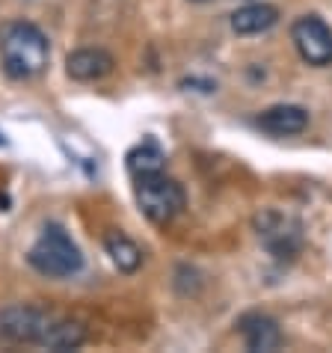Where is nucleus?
<instances>
[{
    "label": "nucleus",
    "instance_id": "9b49d317",
    "mask_svg": "<svg viewBox=\"0 0 332 353\" xmlns=\"http://www.w3.org/2000/svg\"><path fill=\"white\" fill-rule=\"evenodd\" d=\"M104 247H107V256H110V261H113L122 273L140 270V264H143V250L136 247V243L128 238V234L110 232V234L104 238Z\"/></svg>",
    "mask_w": 332,
    "mask_h": 353
},
{
    "label": "nucleus",
    "instance_id": "ddd939ff",
    "mask_svg": "<svg viewBox=\"0 0 332 353\" xmlns=\"http://www.w3.org/2000/svg\"><path fill=\"white\" fill-rule=\"evenodd\" d=\"M163 152H160V145L154 143V140H145L140 143L136 149L128 152V172L134 175H145V172H160L163 170Z\"/></svg>",
    "mask_w": 332,
    "mask_h": 353
},
{
    "label": "nucleus",
    "instance_id": "423d86ee",
    "mask_svg": "<svg viewBox=\"0 0 332 353\" xmlns=\"http://www.w3.org/2000/svg\"><path fill=\"white\" fill-rule=\"evenodd\" d=\"M256 229L261 234V241H264V247L276 259H291L302 243L300 223H294L279 211H264L261 217H256Z\"/></svg>",
    "mask_w": 332,
    "mask_h": 353
},
{
    "label": "nucleus",
    "instance_id": "9d476101",
    "mask_svg": "<svg viewBox=\"0 0 332 353\" xmlns=\"http://www.w3.org/2000/svg\"><path fill=\"white\" fill-rule=\"evenodd\" d=\"M279 21V9L270 3H249L231 15V30L238 36H256Z\"/></svg>",
    "mask_w": 332,
    "mask_h": 353
},
{
    "label": "nucleus",
    "instance_id": "6e6552de",
    "mask_svg": "<svg viewBox=\"0 0 332 353\" xmlns=\"http://www.w3.org/2000/svg\"><path fill=\"white\" fill-rule=\"evenodd\" d=\"M258 128L273 137H294L309 128V113L297 104H276L267 107L264 113H258Z\"/></svg>",
    "mask_w": 332,
    "mask_h": 353
},
{
    "label": "nucleus",
    "instance_id": "f8f14e48",
    "mask_svg": "<svg viewBox=\"0 0 332 353\" xmlns=\"http://www.w3.org/2000/svg\"><path fill=\"white\" fill-rule=\"evenodd\" d=\"M83 341H86L83 323L56 315V321L51 323V330H48V336L42 341V347H48V350H77Z\"/></svg>",
    "mask_w": 332,
    "mask_h": 353
},
{
    "label": "nucleus",
    "instance_id": "f257e3e1",
    "mask_svg": "<svg viewBox=\"0 0 332 353\" xmlns=\"http://www.w3.org/2000/svg\"><path fill=\"white\" fill-rule=\"evenodd\" d=\"M0 60L12 81H30L42 74L51 60L48 36L30 21H9L0 30Z\"/></svg>",
    "mask_w": 332,
    "mask_h": 353
},
{
    "label": "nucleus",
    "instance_id": "39448f33",
    "mask_svg": "<svg viewBox=\"0 0 332 353\" xmlns=\"http://www.w3.org/2000/svg\"><path fill=\"white\" fill-rule=\"evenodd\" d=\"M291 39H294L297 54L309 65L324 68L332 63V30L324 18L318 15H302L291 27Z\"/></svg>",
    "mask_w": 332,
    "mask_h": 353
},
{
    "label": "nucleus",
    "instance_id": "0eeeda50",
    "mask_svg": "<svg viewBox=\"0 0 332 353\" xmlns=\"http://www.w3.org/2000/svg\"><path fill=\"white\" fill-rule=\"evenodd\" d=\"M65 72L72 81H81V83L101 81V77H107L113 72V57L107 51H101V48H81V51L68 54Z\"/></svg>",
    "mask_w": 332,
    "mask_h": 353
},
{
    "label": "nucleus",
    "instance_id": "20e7f679",
    "mask_svg": "<svg viewBox=\"0 0 332 353\" xmlns=\"http://www.w3.org/2000/svg\"><path fill=\"white\" fill-rule=\"evenodd\" d=\"M54 321V312L36 306H9L0 312V336L18 345H42Z\"/></svg>",
    "mask_w": 332,
    "mask_h": 353
},
{
    "label": "nucleus",
    "instance_id": "7ed1b4c3",
    "mask_svg": "<svg viewBox=\"0 0 332 353\" xmlns=\"http://www.w3.org/2000/svg\"><path fill=\"white\" fill-rule=\"evenodd\" d=\"M134 196L140 211L145 214V220L154 225H166L172 223L187 205L184 188L175 179H169L163 170L160 172H145L134 179Z\"/></svg>",
    "mask_w": 332,
    "mask_h": 353
},
{
    "label": "nucleus",
    "instance_id": "2eb2a0df",
    "mask_svg": "<svg viewBox=\"0 0 332 353\" xmlns=\"http://www.w3.org/2000/svg\"><path fill=\"white\" fill-rule=\"evenodd\" d=\"M196 3H208V0H196Z\"/></svg>",
    "mask_w": 332,
    "mask_h": 353
},
{
    "label": "nucleus",
    "instance_id": "4468645a",
    "mask_svg": "<svg viewBox=\"0 0 332 353\" xmlns=\"http://www.w3.org/2000/svg\"><path fill=\"white\" fill-rule=\"evenodd\" d=\"M3 143H6V140H3V134H0V145H3Z\"/></svg>",
    "mask_w": 332,
    "mask_h": 353
},
{
    "label": "nucleus",
    "instance_id": "f03ea898",
    "mask_svg": "<svg viewBox=\"0 0 332 353\" xmlns=\"http://www.w3.org/2000/svg\"><path fill=\"white\" fill-rule=\"evenodd\" d=\"M27 261L36 273L48 279H68L83 268V256L63 225H45L42 234L27 252Z\"/></svg>",
    "mask_w": 332,
    "mask_h": 353
},
{
    "label": "nucleus",
    "instance_id": "1a4fd4ad",
    "mask_svg": "<svg viewBox=\"0 0 332 353\" xmlns=\"http://www.w3.org/2000/svg\"><path fill=\"white\" fill-rule=\"evenodd\" d=\"M238 330H240V336L243 341H247V347L249 350H261V353H270V350H276L282 345V330H279V323L267 318V315H261V312H252V315H243L238 321Z\"/></svg>",
    "mask_w": 332,
    "mask_h": 353
}]
</instances>
